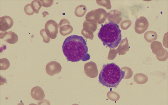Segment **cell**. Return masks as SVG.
Listing matches in <instances>:
<instances>
[{"instance_id":"6da1fadb","label":"cell","mask_w":168,"mask_h":105,"mask_svg":"<svg viewBox=\"0 0 168 105\" xmlns=\"http://www.w3.org/2000/svg\"><path fill=\"white\" fill-rule=\"evenodd\" d=\"M62 48L63 54L68 61H85L90 59L86 42L82 36L73 35L67 37L63 42Z\"/></svg>"},{"instance_id":"7a4b0ae2","label":"cell","mask_w":168,"mask_h":105,"mask_svg":"<svg viewBox=\"0 0 168 105\" xmlns=\"http://www.w3.org/2000/svg\"><path fill=\"white\" fill-rule=\"evenodd\" d=\"M125 72L115 63L104 64L99 75V81L103 86L117 88L125 76Z\"/></svg>"},{"instance_id":"3957f363","label":"cell","mask_w":168,"mask_h":105,"mask_svg":"<svg viewBox=\"0 0 168 105\" xmlns=\"http://www.w3.org/2000/svg\"><path fill=\"white\" fill-rule=\"evenodd\" d=\"M98 36L103 45L110 48H116L121 41V30L119 26L112 21L102 25L98 33Z\"/></svg>"},{"instance_id":"277c9868","label":"cell","mask_w":168,"mask_h":105,"mask_svg":"<svg viewBox=\"0 0 168 105\" xmlns=\"http://www.w3.org/2000/svg\"><path fill=\"white\" fill-rule=\"evenodd\" d=\"M46 32L47 35L51 39L55 38L58 32L56 22L52 20L47 21L45 25Z\"/></svg>"},{"instance_id":"5b68a950","label":"cell","mask_w":168,"mask_h":105,"mask_svg":"<svg viewBox=\"0 0 168 105\" xmlns=\"http://www.w3.org/2000/svg\"><path fill=\"white\" fill-rule=\"evenodd\" d=\"M0 38L10 44L16 43L18 40V37L14 32L12 31L1 32Z\"/></svg>"},{"instance_id":"8992f818","label":"cell","mask_w":168,"mask_h":105,"mask_svg":"<svg viewBox=\"0 0 168 105\" xmlns=\"http://www.w3.org/2000/svg\"><path fill=\"white\" fill-rule=\"evenodd\" d=\"M14 22L12 18L8 16L5 15L0 18V31L2 32L6 31L11 28Z\"/></svg>"},{"instance_id":"52a82bcc","label":"cell","mask_w":168,"mask_h":105,"mask_svg":"<svg viewBox=\"0 0 168 105\" xmlns=\"http://www.w3.org/2000/svg\"><path fill=\"white\" fill-rule=\"evenodd\" d=\"M61 69L60 64L56 62L52 61L47 64L45 71L48 74L52 76L55 74L59 73Z\"/></svg>"},{"instance_id":"ba28073f","label":"cell","mask_w":168,"mask_h":105,"mask_svg":"<svg viewBox=\"0 0 168 105\" xmlns=\"http://www.w3.org/2000/svg\"><path fill=\"white\" fill-rule=\"evenodd\" d=\"M31 95L34 100L38 101H41L45 97L44 91L41 87L38 86L33 87L31 91Z\"/></svg>"},{"instance_id":"9c48e42d","label":"cell","mask_w":168,"mask_h":105,"mask_svg":"<svg viewBox=\"0 0 168 105\" xmlns=\"http://www.w3.org/2000/svg\"><path fill=\"white\" fill-rule=\"evenodd\" d=\"M31 4L34 11L36 13L38 14L40 9L42 6L41 3L40 1H33L31 2Z\"/></svg>"},{"instance_id":"30bf717a","label":"cell","mask_w":168,"mask_h":105,"mask_svg":"<svg viewBox=\"0 0 168 105\" xmlns=\"http://www.w3.org/2000/svg\"><path fill=\"white\" fill-rule=\"evenodd\" d=\"M10 66V63L8 60L6 58L0 59V70H5L8 69Z\"/></svg>"},{"instance_id":"8fae6325","label":"cell","mask_w":168,"mask_h":105,"mask_svg":"<svg viewBox=\"0 0 168 105\" xmlns=\"http://www.w3.org/2000/svg\"><path fill=\"white\" fill-rule=\"evenodd\" d=\"M24 11L27 15H31L35 13L31 7V4H28L26 5L24 7Z\"/></svg>"},{"instance_id":"7c38bea8","label":"cell","mask_w":168,"mask_h":105,"mask_svg":"<svg viewBox=\"0 0 168 105\" xmlns=\"http://www.w3.org/2000/svg\"><path fill=\"white\" fill-rule=\"evenodd\" d=\"M40 35L43 38V42L45 43H48L50 41V38L47 34L45 28L42 29L40 32Z\"/></svg>"},{"instance_id":"4fadbf2b","label":"cell","mask_w":168,"mask_h":105,"mask_svg":"<svg viewBox=\"0 0 168 105\" xmlns=\"http://www.w3.org/2000/svg\"><path fill=\"white\" fill-rule=\"evenodd\" d=\"M43 7L46 8L50 7L52 5V2L53 1L49 0H40V1Z\"/></svg>"},{"instance_id":"5bb4252c","label":"cell","mask_w":168,"mask_h":105,"mask_svg":"<svg viewBox=\"0 0 168 105\" xmlns=\"http://www.w3.org/2000/svg\"><path fill=\"white\" fill-rule=\"evenodd\" d=\"M42 15H43V17L45 18L47 15H48V13L46 11H44L42 12Z\"/></svg>"}]
</instances>
